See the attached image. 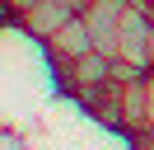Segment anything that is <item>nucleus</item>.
<instances>
[{
	"instance_id": "3",
	"label": "nucleus",
	"mask_w": 154,
	"mask_h": 150,
	"mask_svg": "<svg viewBox=\"0 0 154 150\" xmlns=\"http://www.w3.org/2000/svg\"><path fill=\"white\" fill-rule=\"evenodd\" d=\"M70 19H75V9H70L66 0H38V5L19 19V24L28 28V33H38V38H51L56 28H66Z\"/></svg>"
},
{
	"instance_id": "4",
	"label": "nucleus",
	"mask_w": 154,
	"mask_h": 150,
	"mask_svg": "<svg viewBox=\"0 0 154 150\" xmlns=\"http://www.w3.org/2000/svg\"><path fill=\"white\" fill-rule=\"evenodd\" d=\"M145 127H154V70H145Z\"/></svg>"
},
{
	"instance_id": "7",
	"label": "nucleus",
	"mask_w": 154,
	"mask_h": 150,
	"mask_svg": "<svg viewBox=\"0 0 154 150\" xmlns=\"http://www.w3.org/2000/svg\"><path fill=\"white\" fill-rule=\"evenodd\" d=\"M149 70H154V42H149Z\"/></svg>"
},
{
	"instance_id": "2",
	"label": "nucleus",
	"mask_w": 154,
	"mask_h": 150,
	"mask_svg": "<svg viewBox=\"0 0 154 150\" xmlns=\"http://www.w3.org/2000/svg\"><path fill=\"white\" fill-rule=\"evenodd\" d=\"M47 47H51V56H61V66L75 61V56H84V52H94V33H89L84 14H75L66 28H56V33L47 38Z\"/></svg>"
},
{
	"instance_id": "5",
	"label": "nucleus",
	"mask_w": 154,
	"mask_h": 150,
	"mask_svg": "<svg viewBox=\"0 0 154 150\" xmlns=\"http://www.w3.org/2000/svg\"><path fill=\"white\" fill-rule=\"evenodd\" d=\"M131 141H135V150H154V127H140V131H131Z\"/></svg>"
},
{
	"instance_id": "6",
	"label": "nucleus",
	"mask_w": 154,
	"mask_h": 150,
	"mask_svg": "<svg viewBox=\"0 0 154 150\" xmlns=\"http://www.w3.org/2000/svg\"><path fill=\"white\" fill-rule=\"evenodd\" d=\"M10 19H19V9H14V5H10V0H0V28L10 24Z\"/></svg>"
},
{
	"instance_id": "1",
	"label": "nucleus",
	"mask_w": 154,
	"mask_h": 150,
	"mask_svg": "<svg viewBox=\"0 0 154 150\" xmlns=\"http://www.w3.org/2000/svg\"><path fill=\"white\" fill-rule=\"evenodd\" d=\"M61 75H66V84L84 99V94L103 89V84L112 80V56L94 47V52H84V56H75V61H66V66H61Z\"/></svg>"
}]
</instances>
